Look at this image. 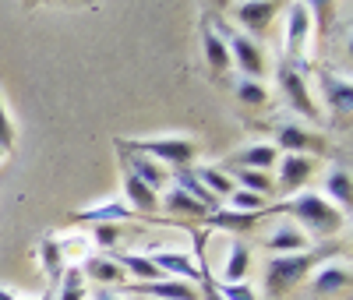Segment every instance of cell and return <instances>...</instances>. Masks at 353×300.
Returning <instances> with one entry per match:
<instances>
[{
    "mask_svg": "<svg viewBox=\"0 0 353 300\" xmlns=\"http://www.w3.org/2000/svg\"><path fill=\"white\" fill-rule=\"evenodd\" d=\"M318 85H321V96H325L329 110L346 120L350 117V106H353V85L346 78H339L336 71H321L318 74Z\"/></svg>",
    "mask_w": 353,
    "mask_h": 300,
    "instance_id": "obj_10",
    "label": "cell"
},
{
    "mask_svg": "<svg viewBox=\"0 0 353 300\" xmlns=\"http://www.w3.org/2000/svg\"><path fill=\"white\" fill-rule=\"evenodd\" d=\"M321 198H325L329 205H336L343 216L350 212L353 191H350V170H346V166H336V170L329 173V180H325V194H321Z\"/></svg>",
    "mask_w": 353,
    "mask_h": 300,
    "instance_id": "obj_24",
    "label": "cell"
},
{
    "mask_svg": "<svg viewBox=\"0 0 353 300\" xmlns=\"http://www.w3.org/2000/svg\"><path fill=\"white\" fill-rule=\"evenodd\" d=\"M39 258H43V268H46V290L57 293L64 279V254H61V244H57L53 237H43L39 240Z\"/></svg>",
    "mask_w": 353,
    "mask_h": 300,
    "instance_id": "obj_22",
    "label": "cell"
},
{
    "mask_svg": "<svg viewBox=\"0 0 353 300\" xmlns=\"http://www.w3.org/2000/svg\"><path fill=\"white\" fill-rule=\"evenodd\" d=\"M121 163L141 180V184H149L152 191H159L166 180H170V170L166 166H159L156 159H149V156H134V152H124L121 148Z\"/></svg>",
    "mask_w": 353,
    "mask_h": 300,
    "instance_id": "obj_14",
    "label": "cell"
},
{
    "mask_svg": "<svg viewBox=\"0 0 353 300\" xmlns=\"http://www.w3.org/2000/svg\"><path fill=\"white\" fill-rule=\"evenodd\" d=\"M237 99H241L244 106H265V103H269V92H265L261 81L244 78V81H237Z\"/></svg>",
    "mask_w": 353,
    "mask_h": 300,
    "instance_id": "obj_31",
    "label": "cell"
},
{
    "mask_svg": "<svg viewBox=\"0 0 353 300\" xmlns=\"http://www.w3.org/2000/svg\"><path fill=\"white\" fill-rule=\"evenodd\" d=\"M226 173H233L241 180V188L244 191H251V194H272L276 191V180L269 177V173H261V170H226Z\"/></svg>",
    "mask_w": 353,
    "mask_h": 300,
    "instance_id": "obj_29",
    "label": "cell"
},
{
    "mask_svg": "<svg viewBox=\"0 0 353 300\" xmlns=\"http://www.w3.org/2000/svg\"><path fill=\"white\" fill-rule=\"evenodd\" d=\"M201 46H205V60H209V68H212L216 74H223V71L233 68L230 50H226V39H223V32H216V28H212V21L201 25Z\"/></svg>",
    "mask_w": 353,
    "mask_h": 300,
    "instance_id": "obj_15",
    "label": "cell"
},
{
    "mask_svg": "<svg viewBox=\"0 0 353 300\" xmlns=\"http://www.w3.org/2000/svg\"><path fill=\"white\" fill-rule=\"evenodd\" d=\"M110 258L124 268V276H134L138 283H159V279H166L159 268L145 258V254H128V251H110Z\"/></svg>",
    "mask_w": 353,
    "mask_h": 300,
    "instance_id": "obj_17",
    "label": "cell"
},
{
    "mask_svg": "<svg viewBox=\"0 0 353 300\" xmlns=\"http://www.w3.org/2000/svg\"><path fill=\"white\" fill-rule=\"evenodd\" d=\"M276 216H293L297 219V230L307 237V240H332L343 226H346V216L339 212L336 205H329L321 194H297V198H290V201H283V205H276L272 208Z\"/></svg>",
    "mask_w": 353,
    "mask_h": 300,
    "instance_id": "obj_2",
    "label": "cell"
},
{
    "mask_svg": "<svg viewBox=\"0 0 353 300\" xmlns=\"http://www.w3.org/2000/svg\"><path fill=\"white\" fill-rule=\"evenodd\" d=\"M194 177H198L216 198H230L233 191H237V188H233V177H230L226 170H219V166H198Z\"/></svg>",
    "mask_w": 353,
    "mask_h": 300,
    "instance_id": "obj_28",
    "label": "cell"
},
{
    "mask_svg": "<svg viewBox=\"0 0 353 300\" xmlns=\"http://www.w3.org/2000/svg\"><path fill=\"white\" fill-rule=\"evenodd\" d=\"M336 254H346V244H339V240H321V244H311L307 251L297 254H272L265 261V297L269 300L286 297L301 279H307V272H314L321 261Z\"/></svg>",
    "mask_w": 353,
    "mask_h": 300,
    "instance_id": "obj_1",
    "label": "cell"
},
{
    "mask_svg": "<svg viewBox=\"0 0 353 300\" xmlns=\"http://www.w3.org/2000/svg\"><path fill=\"white\" fill-rule=\"evenodd\" d=\"M198 283H201V286H198V290H201V300H223V297L216 293L212 276H209V268H205V265H201V279H198Z\"/></svg>",
    "mask_w": 353,
    "mask_h": 300,
    "instance_id": "obj_36",
    "label": "cell"
},
{
    "mask_svg": "<svg viewBox=\"0 0 353 300\" xmlns=\"http://www.w3.org/2000/svg\"><path fill=\"white\" fill-rule=\"evenodd\" d=\"M0 300H18L14 293H8V290H0Z\"/></svg>",
    "mask_w": 353,
    "mask_h": 300,
    "instance_id": "obj_38",
    "label": "cell"
},
{
    "mask_svg": "<svg viewBox=\"0 0 353 300\" xmlns=\"http://www.w3.org/2000/svg\"><path fill=\"white\" fill-rule=\"evenodd\" d=\"M212 286H216V293H219L223 300H258L248 283H216V279H212Z\"/></svg>",
    "mask_w": 353,
    "mask_h": 300,
    "instance_id": "obj_33",
    "label": "cell"
},
{
    "mask_svg": "<svg viewBox=\"0 0 353 300\" xmlns=\"http://www.w3.org/2000/svg\"><path fill=\"white\" fill-rule=\"evenodd\" d=\"M131 293H141L145 300H201V290L184 279H159V283H134Z\"/></svg>",
    "mask_w": 353,
    "mask_h": 300,
    "instance_id": "obj_8",
    "label": "cell"
},
{
    "mask_svg": "<svg viewBox=\"0 0 353 300\" xmlns=\"http://www.w3.org/2000/svg\"><path fill=\"white\" fill-rule=\"evenodd\" d=\"M276 145L283 148V156H321L329 148V141L314 134V131H304L297 124H279L276 128Z\"/></svg>",
    "mask_w": 353,
    "mask_h": 300,
    "instance_id": "obj_5",
    "label": "cell"
},
{
    "mask_svg": "<svg viewBox=\"0 0 353 300\" xmlns=\"http://www.w3.org/2000/svg\"><path fill=\"white\" fill-rule=\"evenodd\" d=\"M307 244H311V240L297 226H290V223L265 237V248H269L272 254H297V251H307Z\"/></svg>",
    "mask_w": 353,
    "mask_h": 300,
    "instance_id": "obj_21",
    "label": "cell"
},
{
    "mask_svg": "<svg viewBox=\"0 0 353 300\" xmlns=\"http://www.w3.org/2000/svg\"><path fill=\"white\" fill-rule=\"evenodd\" d=\"M173 184L181 188L184 194H191V198H194V201H198L209 216L219 208V198H216V194H212V191H209V188H205L201 180L194 177V170H191V166H188V170H176V173H173Z\"/></svg>",
    "mask_w": 353,
    "mask_h": 300,
    "instance_id": "obj_19",
    "label": "cell"
},
{
    "mask_svg": "<svg viewBox=\"0 0 353 300\" xmlns=\"http://www.w3.org/2000/svg\"><path fill=\"white\" fill-rule=\"evenodd\" d=\"M96 244L99 248H106V251H117V244L124 240V230H121V223H96Z\"/></svg>",
    "mask_w": 353,
    "mask_h": 300,
    "instance_id": "obj_32",
    "label": "cell"
},
{
    "mask_svg": "<svg viewBox=\"0 0 353 300\" xmlns=\"http://www.w3.org/2000/svg\"><path fill=\"white\" fill-rule=\"evenodd\" d=\"M14 145V128H11V117L4 110V99H0V152H11Z\"/></svg>",
    "mask_w": 353,
    "mask_h": 300,
    "instance_id": "obj_35",
    "label": "cell"
},
{
    "mask_svg": "<svg viewBox=\"0 0 353 300\" xmlns=\"http://www.w3.org/2000/svg\"><path fill=\"white\" fill-rule=\"evenodd\" d=\"M276 11H279L276 4H237V8H233L237 21L248 28V32H254V36H265V32H269V25H272Z\"/></svg>",
    "mask_w": 353,
    "mask_h": 300,
    "instance_id": "obj_18",
    "label": "cell"
},
{
    "mask_svg": "<svg viewBox=\"0 0 353 300\" xmlns=\"http://www.w3.org/2000/svg\"><path fill=\"white\" fill-rule=\"evenodd\" d=\"M314 170H318V159H314V156H283V159H279V180H276V191L293 194L297 188H304V184H307Z\"/></svg>",
    "mask_w": 353,
    "mask_h": 300,
    "instance_id": "obj_7",
    "label": "cell"
},
{
    "mask_svg": "<svg viewBox=\"0 0 353 300\" xmlns=\"http://www.w3.org/2000/svg\"><path fill=\"white\" fill-rule=\"evenodd\" d=\"M81 276L85 279H92V283H99L103 290L106 286H121L128 276H124V268L117 265L113 258H88L85 261V268H81Z\"/></svg>",
    "mask_w": 353,
    "mask_h": 300,
    "instance_id": "obj_23",
    "label": "cell"
},
{
    "mask_svg": "<svg viewBox=\"0 0 353 300\" xmlns=\"http://www.w3.org/2000/svg\"><path fill=\"white\" fill-rule=\"evenodd\" d=\"M92 300H121V297H117L113 290H96V293H92Z\"/></svg>",
    "mask_w": 353,
    "mask_h": 300,
    "instance_id": "obj_37",
    "label": "cell"
},
{
    "mask_svg": "<svg viewBox=\"0 0 353 300\" xmlns=\"http://www.w3.org/2000/svg\"><path fill=\"white\" fill-rule=\"evenodd\" d=\"M279 88H283V96L290 99V106L297 110L301 117H311L318 120V106L311 103V92H307V81L301 78V71L293 68V64H279Z\"/></svg>",
    "mask_w": 353,
    "mask_h": 300,
    "instance_id": "obj_6",
    "label": "cell"
},
{
    "mask_svg": "<svg viewBox=\"0 0 353 300\" xmlns=\"http://www.w3.org/2000/svg\"><path fill=\"white\" fill-rule=\"evenodd\" d=\"M251 268V248L244 240H233L230 244V254H226V265H223V283H244Z\"/></svg>",
    "mask_w": 353,
    "mask_h": 300,
    "instance_id": "obj_25",
    "label": "cell"
},
{
    "mask_svg": "<svg viewBox=\"0 0 353 300\" xmlns=\"http://www.w3.org/2000/svg\"><path fill=\"white\" fill-rule=\"evenodd\" d=\"M223 39H226V50H230V60L244 71V78L258 81L265 74V53L261 46L251 39V36H241V32H230V28H219Z\"/></svg>",
    "mask_w": 353,
    "mask_h": 300,
    "instance_id": "obj_4",
    "label": "cell"
},
{
    "mask_svg": "<svg viewBox=\"0 0 353 300\" xmlns=\"http://www.w3.org/2000/svg\"><path fill=\"white\" fill-rule=\"evenodd\" d=\"M124 194H128V208H131V212H141V216H156L159 212V194L149 184H141L128 166H124Z\"/></svg>",
    "mask_w": 353,
    "mask_h": 300,
    "instance_id": "obj_12",
    "label": "cell"
},
{
    "mask_svg": "<svg viewBox=\"0 0 353 300\" xmlns=\"http://www.w3.org/2000/svg\"><path fill=\"white\" fill-rule=\"evenodd\" d=\"M350 286V265H325V268H314V279H311V293L314 297H332L339 290Z\"/></svg>",
    "mask_w": 353,
    "mask_h": 300,
    "instance_id": "obj_16",
    "label": "cell"
},
{
    "mask_svg": "<svg viewBox=\"0 0 353 300\" xmlns=\"http://www.w3.org/2000/svg\"><path fill=\"white\" fill-rule=\"evenodd\" d=\"M205 223L216 230H233V233H248L261 223V212H237V208H216L212 216H205Z\"/></svg>",
    "mask_w": 353,
    "mask_h": 300,
    "instance_id": "obj_20",
    "label": "cell"
},
{
    "mask_svg": "<svg viewBox=\"0 0 353 300\" xmlns=\"http://www.w3.org/2000/svg\"><path fill=\"white\" fill-rule=\"evenodd\" d=\"M166 279H184V283H194L201 279V268H194L191 254H176V251H152V254H145Z\"/></svg>",
    "mask_w": 353,
    "mask_h": 300,
    "instance_id": "obj_9",
    "label": "cell"
},
{
    "mask_svg": "<svg viewBox=\"0 0 353 300\" xmlns=\"http://www.w3.org/2000/svg\"><path fill=\"white\" fill-rule=\"evenodd\" d=\"M36 300H53V293H50V290H46V293H43V297H36Z\"/></svg>",
    "mask_w": 353,
    "mask_h": 300,
    "instance_id": "obj_39",
    "label": "cell"
},
{
    "mask_svg": "<svg viewBox=\"0 0 353 300\" xmlns=\"http://www.w3.org/2000/svg\"><path fill=\"white\" fill-rule=\"evenodd\" d=\"M307 36H311V11H307V4H290V18H286V53H290V57H301Z\"/></svg>",
    "mask_w": 353,
    "mask_h": 300,
    "instance_id": "obj_13",
    "label": "cell"
},
{
    "mask_svg": "<svg viewBox=\"0 0 353 300\" xmlns=\"http://www.w3.org/2000/svg\"><path fill=\"white\" fill-rule=\"evenodd\" d=\"M57 300H85V276H81V268H64Z\"/></svg>",
    "mask_w": 353,
    "mask_h": 300,
    "instance_id": "obj_30",
    "label": "cell"
},
{
    "mask_svg": "<svg viewBox=\"0 0 353 300\" xmlns=\"http://www.w3.org/2000/svg\"><path fill=\"white\" fill-rule=\"evenodd\" d=\"M159 205L166 208L170 216H191V219H205V216H209V212H205V208H201V205H198L191 194H184V191L176 188V184L166 191V198H163Z\"/></svg>",
    "mask_w": 353,
    "mask_h": 300,
    "instance_id": "obj_26",
    "label": "cell"
},
{
    "mask_svg": "<svg viewBox=\"0 0 353 300\" xmlns=\"http://www.w3.org/2000/svg\"><path fill=\"white\" fill-rule=\"evenodd\" d=\"M230 201H233L237 212H261V208H265V198L261 194H251V191H241V188L230 194Z\"/></svg>",
    "mask_w": 353,
    "mask_h": 300,
    "instance_id": "obj_34",
    "label": "cell"
},
{
    "mask_svg": "<svg viewBox=\"0 0 353 300\" xmlns=\"http://www.w3.org/2000/svg\"><path fill=\"white\" fill-rule=\"evenodd\" d=\"M74 219H88V223H121V219H134V212L121 201H110L99 208H81V212H71Z\"/></svg>",
    "mask_w": 353,
    "mask_h": 300,
    "instance_id": "obj_27",
    "label": "cell"
},
{
    "mask_svg": "<svg viewBox=\"0 0 353 300\" xmlns=\"http://www.w3.org/2000/svg\"><path fill=\"white\" fill-rule=\"evenodd\" d=\"M117 148L134 156H149L159 166H173V170H188L198 156V141L191 138H138V141H117Z\"/></svg>",
    "mask_w": 353,
    "mask_h": 300,
    "instance_id": "obj_3",
    "label": "cell"
},
{
    "mask_svg": "<svg viewBox=\"0 0 353 300\" xmlns=\"http://www.w3.org/2000/svg\"><path fill=\"white\" fill-rule=\"evenodd\" d=\"M276 159H279L276 145H251V148H241L237 156H230L219 170H261V173H269Z\"/></svg>",
    "mask_w": 353,
    "mask_h": 300,
    "instance_id": "obj_11",
    "label": "cell"
}]
</instances>
